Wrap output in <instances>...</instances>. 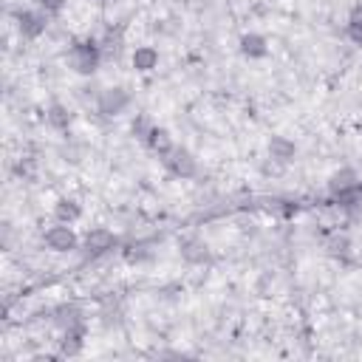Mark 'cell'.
Masks as SVG:
<instances>
[{
	"label": "cell",
	"mask_w": 362,
	"mask_h": 362,
	"mask_svg": "<svg viewBox=\"0 0 362 362\" xmlns=\"http://www.w3.org/2000/svg\"><path fill=\"white\" fill-rule=\"evenodd\" d=\"M68 62H71V68H74L76 74L90 76V74H96V68H99V62H102V48H99L93 40H76V42L71 45Z\"/></svg>",
	"instance_id": "obj_1"
},
{
	"label": "cell",
	"mask_w": 362,
	"mask_h": 362,
	"mask_svg": "<svg viewBox=\"0 0 362 362\" xmlns=\"http://www.w3.org/2000/svg\"><path fill=\"white\" fill-rule=\"evenodd\" d=\"M42 240H45V246H48L51 252H59V255H62V252H74L82 238L74 232V223H59V221H57V226H48V229H45Z\"/></svg>",
	"instance_id": "obj_2"
},
{
	"label": "cell",
	"mask_w": 362,
	"mask_h": 362,
	"mask_svg": "<svg viewBox=\"0 0 362 362\" xmlns=\"http://www.w3.org/2000/svg\"><path fill=\"white\" fill-rule=\"evenodd\" d=\"M164 167H167V173L170 175H175V178H192L195 175V170H198V161H195V156L187 150V147H173L164 158Z\"/></svg>",
	"instance_id": "obj_3"
},
{
	"label": "cell",
	"mask_w": 362,
	"mask_h": 362,
	"mask_svg": "<svg viewBox=\"0 0 362 362\" xmlns=\"http://www.w3.org/2000/svg\"><path fill=\"white\" fill-rule=\"evenodd\" d=\"M45 28H48V14L42 8H23L17 14V31H20V37L37 40V37L45 34Z\"/></svg>",
	"instance_id": "obj_4"
},
{
	"label": "cell",
	"mask_w": 362,
	"mask_h": 362,
	"mask_svg": "<svg viewBox=\"0 0 362 362\" xmlns=\"http://www.w3.org/2000/svg\"><path fill=\"white\" fill-rule=\"evenodd\" d=\"M127 105H130V93L124 88H119V85L116 88H105L96 96V110L102 116H119V113L127 110Z\"/></svg>",
	"instance_id": "obj_5"
},
{
	"label": "cell",
	"mask_w": 362,
	"mask_h": 362,
	"mask_svg": "<svg viewBox=\"0 0 362 362\" xmlns=\"http://www.w3.org/2000/svg\"><path fill=\"white\" fill-rule=\"evenodd\" d=\"M82 246H85L88 255H105V252H110L116 246V235L110 229H105V226H93V229H88L82 235Z\"/></svg>",
	"instance_id": "obj_6"
},
{
	"label": "cell",
	"mask_w": 362,
	"mask_h": 362,
	"mask_svg": "<svg viewBox=\"0 0 362 362\" xmlns=\"http://www.w3.org/2000/svg\"><path fill=\"white\" fill-rule=\"evenodd\" d=\"M266 150H269V158L274 164H291L294 156H297V144L291 139H286V136H272Z\"/></svg>",
	"instance_id": "obj_7"
},
{
	"label": "cell",
	"mask_w": 362,
	"mask_h": 362,
	"mask_svg": "<svg viewBox=\"0 0 362 362\" xmlns=\"http://www.w3.org/2000/svg\"><path fill=\"white\" fill-rule=\"evenodd\" d=\"M240 54L246 59H263L269 54V40L263 34H257V31H246L240 37Z\"/></svg>",
	"instance_id": "obj_8"
},
{
	"label": "cell",
	"mask_w": 362,
	"mask_h": 362,
	"mask_svg": "<svg viewBox=\"0 0 362 362\" xmlns=\"http://www.w3.org/2000/svg\"><path fill=\"white\" fill-rule=\"evenodd\" d=\"M130 62L139 74H150L158 68V51L153 45H136L133 54H130Z\"/></svg>",
	"instance_id": "obj_9"
},
{
	"label": "cell",
	"mask_w": 362,
	"mask_h": 362,
	"mask_svg": "<svg viewBox=\"0 0 362 362\" xmlns=\"http://www.w3.org/2000/svg\"><path fill=\"white\" fill-rule=\"evenodd\" d=\"M144 144H147V147H150V150H153L158 158H164V156H167V153L175 147V141H173L170 130H167V127H158V124L150 130V136L144 139Z\"/></svg>",
	"instance_id": "obj_10"
},
{
	"label": "cell",
	"mask_w": 362,
	"mask_h": 362,
	"mask_svg": "<svg viewBox=\"0 0 362 362\" xmlns=\"http://www.w3.org/2000/svg\"><path fill=\"white\" fill-rule=\"evenodd\" d=\"M328 189H331L334 195H345L348 189H356V173H354L351 167L337 170V173L328 178Z\"/></svg>",
	"instance_id": "obj_11"
},
{
	"label": "cell",
	"mask_w": 362,
	"mask_h": 362,
	"mask_svg": "<svg viewBox=\"0 0 362 362\" xmlns=\"http://www.w3.org/2000/svg\"><path fill=\"white\" fill-rule=\"evenodd\" d=\"M54 218L59 223H76L82 218V206L74 201V198H57L54 204Z\"/></svg>",
	"instance_id": "obj_12"
},
{
	"label": "cell",
	"mask_w": 362,
	"mask_h": 362,
	"mask_svg": "<svg viewBox=\"0 0 362 362\" xmlns=\"http://www.w3.org/2000/svg\"><path fill=\"white\" fill-rule=\"evenodd\" d=\"M85 348V328H68L62 331V342H59V354L62 356H76Z\"/></svg>",
	"instance_id": "obj_13"
},
{
	"label": "cell",
	"mask_w": 362,
	"mask_h": 362,
	"mask_svg": "<svg viewBox=\"0 0 362 362\" xmlns=\"http://www.w3.org/2000/svg\"><path fill=\"white\" fill-rule=\"evenodd\" d=\"M45 122H48L54 130H68V124H71V113H68L65 105L51 102V105L45 107Z\"/></svg>",
	"instance_id": "obj_14"
},
{
	"label": "cell",
	"mask_w": 362,
	"mask_h": 362,
	"mask_svg": "<svg viewBox=\"0 0 362 362\" xmlns=\"http://www.w3.org/2000/svg\"><path fill=\"white\" fill-rule=\"evenodd\" d=\"M181 257L187 263H204L209 257V249H206L204 240H184L181 243Z\"/></svg>",
	"instance_id": "obj_15"
},
{
	"label": "cell",
	"mask_w": 362,
	"mask_h": 362,
	"mask_svg": "<svg viewBox=\"0 0 362 362\" xmlns=\"http://www.w3.org/2000/svg\"><path fill=\"white\" fill-rule=\"evenodd\" d=\"M57 314H59V317H57V325H59L62 331H68V328H82V314H79V308L62 305Z\"/></svg>",
	"instance_id": "obj_16"
},
{
	"label": "cell",
	"mask_w": 362,
	"mask_h": 362,
	"mask_svg": "<svg viewBox=\"0 0 362 362\" xmlns=\"http://www.w3.org/2000/svg\"><path fill=\"white\" fill-rule=\"evenodd\" d=\"M348 37H351L356 45H362V6H356V8L351 11V17H348Z\"/></svg>",
	"instance_id": "obj_17"
},
{
	"label": "cell",
	"mask_w": 362,
	"mask_h": 362,
	"mask_svg": "<svg viewBox=\"0 0 362 362\" xmlns=\"http://www.w3.org/2000/svg\"><path fill=\"white\" fill-rule=\"evenodd\" d=\"M153 127H156V124H153V122H150L144 113H141V116H136V119H133V124H130L133 136H136V139H141V141L150 136V130H153Z\"/></svg>",
	"instance_id": "obj_18"
},
{
	"label": "cell",
	"mask_w": 362,
	"mask_h": 362,
	"mask_svg": "<svg viewBox=\"0 0 362 362\" xmlns=\"http://www.w3.org/2000/svg\"><path fill=\"white\" fill-rule=\"evenodd\" d=\"M65 6H68V0H37V8H42L48 17L51 14H62Z\"/></svg>",
	"instance_id": "obj_19"
},
{
	"label": "cell",
	"mask_w": 362,
	"mask_h": 362,
	"mask_svg": "<svg viewBox=\"0 0 362 362\" xmlns=\"http://www.w3.org/2000/svg\"><path fill=\"white\" fill-rule=\"evenodd\" d=\"M96 3H107V0H96Z\"/></svg>",
	"instance_id": "obj_20"
}]
</instances>
